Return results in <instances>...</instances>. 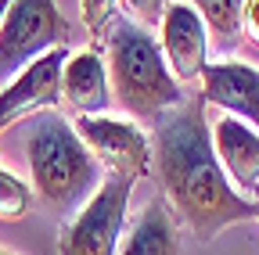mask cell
I'll use <instances>...</instances> for the list:
<instances>
[{"instance_id": "obj_4", "label": "cell", "mask_w": 259, "mask_h": 255, "mask_svg": "<svg viewBox=\"0 0 259 255\" xmlns=\"http://www.w3.org/2000/svg\"><path fill=\"white\" fill-rule=\"evenodd\" d=\"M69 36L58 0H15L0 22V90L47 50L69 47Z\"/></svg>"}, {"instance_id": "obj_6", "label": "cell", "mask_w": 259, "mask_h": 255, "mask_svg": "<svg viewBox=\"0 0 259 255\" xmlns=\"http://www.w3.org/2000/svg\"><path fill=\"white\" fill-rule=\"evenodd\" d=\"M79 140L90 147V155L101 162L108 173L144 180L155 162V147L144 137V130L130 119H112V115H79L76 122Z\"/></svg>"}, {"instance_id": "obj_13", "label": "cell", "mask_w": 259, "mask_h": 255, "mask_svg": "<svg viewBox=\"0 0 259 255\" xmlns=\"http://www.w3.org/2000/svg\"><path fill=\"white\" fill-rule=\"evenodd\" d=\"M187 4L202 15V22L209 29V43H216V50L231 54L241 43V8H245V0H187Z\"/></svg>"}, {"instance_id": "obj_16", "label": "cell", "mask_w": 259, "mask_h": 255, "mask_svg": "<svg viewBox=\"0 0 259 255\" xmlns=\"http://www.w3.org/2000/svg\"><path fill=\"white\" fill-rule=\"evenodd\" d=\"M122 8L130 11L134 22H141L144 29H151V25H162L169 0H122Z\"/></svg>"}, {"instance_id": "obj_11", "label": "cell", "mask_w": 259, "mask_h": 255, "mask_svg": "<svg viewBox=\"0 0 259 255\" xmlns=\"http://www.w3.org/2000/svg\"><path fill=\"white\" fill-rule=\"evenodd\" d=\"M61 101L69 105L79 115H105V108L115 101L112 97V79H108V65L101 50H79V54H69L61 69Z\"/></svg>"}, {"instance_id": "obj_1", "label": "cell", "mask_w": 259, "mask_h": 255, "mask_svg": "<svg viewBox=\"0 0 259 255\" xmlns=\"http://www.w3.org/2000/svg\"><path fill=\"white\" fill-rule=\"evenodd\" d=\"M155 158L166 205L198 241H212L220 230L234 227V223L259 219V201L234 190L216 158L202 93L187 97L184 105L169 108L158 119Z\"/></svg>"}, {"instance_id": "obj_12", "label": "cell", "mask_w": 259, "mask_h": 255, "mask_svg": "<svg viewBox=\"0 0 259 255\" xmlns=\"http://www.w3.org/2000/svg\"><path fill=\"white\" fill-rule=\"evenodd\" d=\"M119 255H180V230L177 216L166 201H148L137 223L130 227L126 241L119 244Z\"/></svg>"}, {"instance_id": "obj_14", "label": "cell", "mask_w": 259, "mask_h": 255, "mask_svg": "<svg viewBox=\"0 0 259 255\" xmlns=\"http://www.w3.org/2000/svg\"><path fill=\"white\" fill-rule=\"evenodd\" d=\"M29 201H32L29 187H25L15 173L0 169V219H4V223L22 219V216L29 212Z\"/></svg>"}, {"instance_id": "obj_9", "label": "cell", "mask_w": 259, "mask_h": 255, "mask_svg": "<svg viewBox=\"0 0 259 255\" xmlns=\"http://www.w3.org/2000/svg\"><path fill=\"white\" fill-rule=\"evenodd\" d=\"M202 101L231 112L259 133V69L248 61H209L202 72Z\"/></svg>"}, {"instance_id": "obj_5", "label": "cell", "mask_w": 259, "mask_h": 255, "mask_svg": "<svg viewBox=\"0 0 259 255\" xmlns=\"http://www.w3.org/2000/svg\"><path fill=\"white\" fill-rule=\"evenodd\" d=\"M134 180L108 173L94 198L58 234V255H119Z\"/></svg>"}, {"instance_id": "obj_2", "label": "cell", "mask_w": 259, "mask_h": 255, "mask_svg": "<svg viewBox=\"0 0 259 255\" xmlns=\"http://www.w3.org/2000/svg\"><path fill=\"white\" fill-rule=\"evenodd\" d=\"M105 47L112 97L130 115L158 122L169 108L184 105V86L173 79L151 29L134 18H112V25L105 29Z\"/></svg>"}, {"instance_id": "obj_10", "label": "cell", "mask_w": 259, "mask_h": 255, "mask_svg": "<svg viewBox=\"0 0 259 255\" xmlns=\"http://www.w3.org/2000/svg\"><path fill=\"white\" fill-rule=\"evenodd\" d=\"M212 126V147L227 180L241 187V194L259 201V133L234 115H220Z\"/></svg>"}, {"instance_id": "obj_17", "label": "cell", "mask_w": 259, "mask_h": 255, "mask_svg": "<svg viewBox=\"0 0 259 255\" xmlns=\"http://www.w3.org/2000/svg\"><path fill=\"white\" fill-rule=\"evenodd\" d=\"M241 40L259 47V0H245L241 8Z\"/></svg>"}, {"instance_id": "obj_19", "label": "cell", "mask_w": 259, "mask_h": 255, "mask_svg": "<svg viewBox=\"0 0 259 255\" xmlns=\"http://www.w3.org/2000/svg\"><path fill=\"white\" fill-rule=\"evenodd\" d=\"M0 255H8V251H0Z\"/></svg>"}, {"instance_id": "obj_3", "label": "cell", "mask_w": 259, "mask_h": 255, "mask_svg": "<svg viewBox=\"0 0 259 255\" xmlns=\"http://www.w3.org/2000/svg\"><path fill=\"white\" fill-rule=\"evenodd\" d=\"M25 158L36 190L65 212H79L108 176L90 155V147L79 140L76 126L61 119L54 108L32 119L25 133Z\"/></svg>"}, {"instance_id": "obj_18", "label": "cell", "mask_w": 259, "mask_h": 255, "mask_svg": "<svg viewBox=\"0 0 259 255\" xmlns=\"http://www.w3.org/2000/svg\"><path fill=\"white\" fill-rule=\"evenodd\" d=\"M15 4V0H0V22H4V15H8V8Z\"/></svg>"}, {"instance_id": "obj_15", "label": "cell", "mask_w": 259, "mask_h": 255, "mask_svg": "<svg viewBox=\"0 0 259 255\" xmlns=\"http://www.w3.org/2000/svg\"><path fill=\"white\" fill-rule=\"evenodd\" d=\"M115 8H119V0H79L83 25H87V33H90L94 40L105 36V29H108L112 18H115Z\"/></svg>"}, {"instance_id": "obj_7", "label": "cell", "mask_w": 259, "mask_h": 255, "mask_svg": "<svg viewBox=\"0 0 259 255\" xmlns=\"http://www.w3.org/2000/svg\"><path fill=\"white\" fill-rule=\"evenodd\" d=\"M69 61V47H54L32 65H25L0 90V130L22 122L25 115L51 112L61 101V69Z\"/></svg>"}, {"instance_id": "obj_8", "label": "cell", "mask_w": 259, "mask_h": 255, "mask_svg": "<svg viewBox=\"0 0 259 255\" xmlns=\"http://www.w3.org/2000/svg\"><path fill=\"white\" fill-rule=\"evenodd\" d=\"M158 47H162V58H166L177 83L202 79V72L209 65V29L191 4H169L166 8Z\"/></svg>"}]
</instances>
